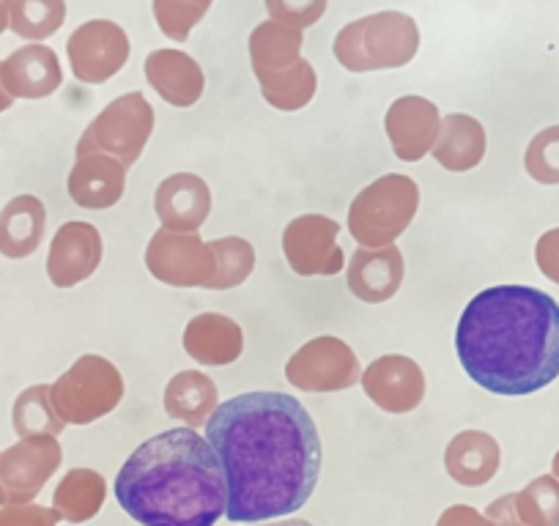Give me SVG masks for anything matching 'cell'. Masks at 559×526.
I'll use <instances>...</instances> for the list:
<instances>
[{
    "mask_svg": "<svg viewBox=\"0 0 559 526\" xmlns=\"http://www.w3.org/2000/svg\"><path fill=\"white\" fill-rule=\"evenodd\" d=\"M261 83V94L274 110L283 112H297L302 107H308L313 101L316 88H319V77H316V69L310 67V61H299L297 67H292L288 72L272 74V77L258 80Z\"/></svg>",
    "mask_w": 559,
    "mask_h": 526,
    "instance_id": "f546056e",
    "label": "cell"
},
{
    "mask_svg": "<svg viewBox=\"0 0 559 526\" xmlns=\"http://www.w3.org/2000/svg\"><path fill=\"white\" fill-rule=\"evenodd\" d=\"M105 497L107 486L105 477H102L99 471L72 469L63 475L56 493H52V510H56L61 521H69V524H85V521L99 515Z\"/></svg>",
    "mask_w": 559,
    "mask_h": 526,
    "instance_id": "4316f807",
    "label": "cell"
},
{
    "mask_svg": "<svg viewBox=\"0 0 559 526\" xmlns=\"http://www.w3.org/2000/svg\"><path fill=\"white\" fill-rule=\"evenodd\" d=\"M116 499L140 526H214L228 510V486L206 437L170 428L129 455Z\"/></svg>",
    "mask_w": 559,
    "mask_h": 526,
    "instance_id": "3957f363",
    "label": "cell"
},
{
    "mask_svg": "<svg viewBox=\"0 0 559 526\" xmlns=\"http://www.w3.org/2000/svg\"><path fill=\"white\" fill-rule=\"evenodd\" d=\"M212 0H154L159 31L174 41H187L198 23L206 17Z\"/></svg>",
    "mask_w": 559,
    "mask_h": 526,
    "instance_id": "d6a6232c",
    "label": "cell"
},
{
    "mask_svg": "<svg viewBox=\"0 0 559 526\" xmlns=\"http://www.w3.org/2000/svg\"><path fill=\"white\" fill-rule=\"evenodd\" d=\"M121 398V373L99 354H83L56 384H50V401L67 426H91L116 411Z\"/></svg>",
    "mask_w": 559,
    "mask_h": 526,
    "instance_id": "8992f818",
    "label": "cell"
},
{
    "mask_svg": "<svg viewBox=\"0 0 559 526\" xmlns=\"http://www.w3.org/2000/svg\"><path fill=\"white\" fill-rule=\"evenodd\" d=\"M419 28L403 12H379L359 17L335 36V58L346 72L401 69L417 56Z\"/></svg>",
    "mask_w": 559,
    "mask_h": 526,
    "instance_id": "277c9868",
    "label": "cell"
},
{
    "mask_svg": "<svg viewBox=\"0 0 559 526\" xmlns=\"http://www.w3.org/2000/svg\"><path fill=\"white\" fill-rule=\"evenodd\" d=\"M502 464V447L486 431H461L444 450V469L459 486L480 488L493 480Z\"/></svg>",
    "mask_w": 559,
    "mask_h": 526,
    "instance_id": "44dd1931",
    "label": "cell"
},
{
    "mask_svg": "<svg viewBox=\"0 0 559 526\" xmlns=\"http://www.w3.org/2000/svg\"><path fill=\"white\" fill-rule=\"evenodd\" d=\"M47 230V208L36 195H17L0 208V255L20 261L39 250Z\"/></svg>",
    "mask_w": 559,
    "mask_h": 526,
    "instance_id": "cb8c5ba5",
    "label": "cell"
},
{
    "mask_svg": "<svg viewBox=\"0 0 559 526\" xmlns=\"http://www.w3.org/2000/svg\"><path fill=\"white\" fill-rule=\"evenodd\" d=\"M362 390L386 415H408L426 398V373L403 354H386L362 370Z\"/></svg>",
    "mask_w": 559,
    "mask_h": 526,
    "instance_id": "4fadbf2b",
    "label": "cell"
},
{
    "mask_svg": "<svg viewBox=\"0 0 559 526\" xmlns=\"http://www.w3.org/2000/svg\"><path fill=\"white\" fill-rule=\"evenodd\" d=\"M7 504V491H3V482H0V507Z\"/></svg>",
    "mask_w": 559,
    "mask_h": 526,
    "instance_id": "ee69618b",
    "label": "cell"
},
{
    "mask_svg": "<svg viewBox=\"0 0 559 526\" xmlns=\"http://www.w3.org/2000/svg\"><path fill=\"white\" fill-rule=\"evenodd\" d=\"M302 31L280 25L274 20L258 25L250 34V61L255 77H272V74L288 72L292 67H297L302 61Z\"/></svg>",
    "mask_w": 559,
    "mask_h": 526,
    "instance_id": "484cf974",
    "label": "cell"
},
{
    "mask_svg": "<svg viewBox=\"0 0 559 526\" xmlns=\"http://www.w3.org/2000/svg\"><path fill=\"white\" fill-rule=\"evenodd\" d=\"M439 127H442L439 107L426 96H401L392 101L384 116L390 146L403 163H419L426 154H431Z\"/></svg>",
    "mask_w": 559,
    "mask_h": 526,
    "instance_id": "5bb4252c",
    "label": "cell"
},
{
    "mask_svg": "<svg viewBox=\"0 0 559 526\" xmlns=\"http://www.w3.org/2000/svg\"><path fill=\"white\" fill-rule=\"evenodd\" d=\"M63 461L61 442L56 437L20 439L0 453V482L7 504H31L50 482Z\"/></svg>",
    "mask_w": 559,
    "mask_h": 526,
    "instance_id": "7c38bea8",
    "label": "cell"
},
{
    "mask_svg": "<svg viewBox=\"0 0 559 526\" xmlns=\"http://www.w3.org/2000/svg\"><path fill=\"white\" fill-rule=\"evenodd\" d=\"M486 148L488 141L483 123L477 118L466 116V112H450V116L442 118L431 154L450 174H466V170H475L483 163Z\"/></svg>",
    "mask_w": 559,
    "mask_h": 526,
    "instance_id": "603a6c76",
    "label": "cell"
},
{
    "mask_svg": "<svg viewBox=\"0 0 559 526\" xmlns=\"http://www.w3.org/2000/svg\"><path fill=\"white\" fill-rule=\"evenodd\" d=\"M0 77L14 99H47L63 83L58 56L45 45H25L0 61Z\"/></svg>",
    "mask_w": 559,
    "mask_h": 526,
    "instance_id": "ac0fdd59",
    "label": "cell"
},
{
    "mask_svg": "<svg viewBox=\"0 0 559 526\" xmlns=\"http://www.w3.org/2000/svg\"><path fill=\"white\" fill-rule=\"evenodd\" d=\"M263 526H313V524L305 518H280V521H272V524H263Z\"/></svg>",
    "mask_w": 559,
    "mask_h": 526,
    "instance_id": "60d3db41",
    "label": "cell"
},
{
    "mask_svg": "<svg viewBox=\"0 0 559 526\" xmlns=\"http://www.w3.org/2000/svg\"><path fill=\"white\" fill-rule=\"evenodd\" d=\"M551 475L559 480V450H557V455H554V461H551Z\"/></svg>",
    "mask_w": 559,
    "mask_h": 526,
    "instance_id": "7bdbcfd3",
    "label": "cell"
},
{
    "mask_svg": "<svg viewBox=\"0 0 559 526\" xmlns=\"http://www.w3.org/2000/svg\"><path fill=\"white\" fill-rule=\"evenodd\" d=\"M524 168L537 184H559V123L532 138L524 154Z\"/></svg>",
    "mask_w": 559,
    "mask_h": 526,
    "instance_id": "836d02e7",
    "label": "cell"
},
{
    "mask_svg": "<svg viewBox=\"0 0 559 526\" xmlns=\"http://www.w3.org/2000/svg\"><path fill=\"white\" fill-rule=\"evenodd\" d=\"M12 101H14V96L9 94L7 85H3V77H0V112H7L9 107H12Z\"/></svg>",
    "mask_w": 559,
    "mask_h": 526,
    "instance_id": "ab89813d",
    "label": "cell"
},
{
    "mask_svg": "<svg viewBox=\"0 0 559 526\" xmlns=\"http://www.w3.org/2000/svg\"><path fill=\"white\" fill-rule=\"evenodd\" d=\"M206 442L225 471V518L234 524L286 518L319 486V428L292 395L245 392L225 401L209 417Z\"/></svg>",
    "mask_w": 559,
    "mask_h": 526,
    "instance_id": "6da1fadb",
    "label": "cell"
},
{
    "mask_svg": "<svg viewBox=\"0 0 559 526\" xmlns=\"http://www.w3.org/2000/svg\"><path fill=\"white\" fill-rule=\"evenodd\" d=\"M535 261L537 270L543 272V277H548V280L559 286V228L546 230V234L537 239Z\"/></svg>",
    "mask_w": 559,
    "mask_h": 526,
    "instance_id": "8d00e7d4",
    "label": "cell"
},
{
    "mask_svg": "<svg viewBox=\"0 0 559 526\" xmlns=\"http://www.w3.org/2000/svg\"><path fill=\"white\" fill-rule=\"evenodd\" d=\"M58 513L41 504H3L0 507V526H58Z\"/></svg>",
    "mask_w": 559,
    "mask_h": 526,
    "instance_id": "d590c367",
    "label": "cell"
},
{
    "mask_svg": "<svg viewBox=\"0 0 559 526\" xmlns=\"http://www.w3.org/2000/svg\"><path fill=\"white\" fill-rule=\"evenodd\" d=\"M9 28L25 41H45L67 20V0H3Z\"/></svg>",
    "mask_w": 559,
    "mask_h": 526,
    "instance_id": "f1b7e54d",
    "label": "cell"
},
{
    "mask_svg": "<svg viewBox=\"0 0 559 526\" xmlns=\"http://www.w3.org/2000/svg\"><path fill=\"white\" fill-rule=\"evenodd\" d=\"M185 351L209 368L234 364L245 351V335L234 319L223 313H201L187 324Z\"/></svg>",
    "mask_w": 559,
    "mask_h": 526,
    "instance_id": "7402d4cb",
    "label": "cell"
},
{
    "mask_svg": "<svg viewBox=\"0 0 559 526\" xmlns=\"http://www.w3.org/2000/svg\"><path fill=\"white\" fill-rule=\"evenodd\" d=\"M12 426L20 439L61 437L67 422L58 417L50 401V384H34L17 395L12 406Z\"/></svg>",
    "mask_w": 559,
    "mask_h": 526,
    "instance_id": "83f0119b",
    "label": "cell"
},
{
    "mask_svg": "<svg viewBox=\"0 0 559 526\" xmlns=\"http://www.w3.org/2000/svg\"><path fill=\"white\" fill-rule=\"evenodd\" d=\"M455 351L483 390L519 398L559 375V302L530 286H493L464 308Z\"/></svg>",
    "mask_w": 559,
    "mask_h": 526,
    "instance_id": "7a4b0ae2",
    "label": "cell"
},
{
    "mask_svg": "<svg viewBox=\"0 0 559 526\" xmlns=\"http://www.w3.org/2000/svg\"><path fill=\"white\" fill-rule=\"evenodd\" d=\"M288 384L302 392H341L362 381L357 354L341 337H313L286 364Z\"/></svg>",
    "mask_w": 559,
    "mask_h": 526,
    "instance_id": "9c48e42d",
    "label": "cell"
},
{
    "mask_svg": "<svg viewBox=\"0 0 559 526\" xmlns=\"http://www.w3.org/2000/svg\"><path fill=\"white\" fill-rule=\"evenodd\" d=\"M341 225L324 214H302L283 230V255L299 277H335L346 266L341 244Z\"/></svg>",
    "mask_w": 559,
    "mask_h": 526,
    "instance_id": "30bf717a",
    "label": "cell"
},
{
    "mask_svg": "<svg viewBox=\"0 0 559 526\" xmlns=\"http://www.w3.org/2000/svg\"><path fill=\"white\" fill-rule=\"evenodd\" d=\"M129 36L121 25L110 20L83 23L67 41V56L72 74L80 83L102 85L116 77L129 61Z\"/></svg>",
    "mask_w": 559,
    "mask_h": 526,
    "instance_id": "8fae6325",
    "label": "cell"
},
{
    "mask_svg": "<svg viewBox=\"0 0 559 526\" xmlns=\"http://www.w3.org/2000/svg\"><path fill=\"white\" fill-rule=\"evenodd\" d=\"M266 12L274 23L305 31L324 17L326 0H266Z\"/></svg>",
    "mask_w": 559,
    "mask_h": 526,
    "instance_id": "e575fe53",
    "label": "cell"
},
{
    "mask_svg": "<svg viewBox=\"0 0 559 526\" xmlns=\"http://www.w3.org/2000/svg\"><path fill=\"white\" fill-rule=\"evenodd\" d=\"M9 28V14H7V7H3V0H0V34Z\"/></svg>",
    "mask_w": 559,
    "mask_h": 526,
    "instance_id": "b9f144b4",
    "label": "cell"
},
{
    "mask_svg": "<svg viewBox=\"0 0 559 526\" xmlns=\"http://www.w3.org/2000/svg\"><path fill=\"white\" fill-rule=\"evenodd\" d=\"M146 80L168 105L192 107L203 96L206 77L192 56L181 50H154L143 63Z\"/></svg>",
    "mask_w": 559,
    "mask_h": 526,
    "instance_id": "ffe728a7",
    "label": "cell"
},
{
    "mask_svg": "<svg viewBox=\"0 0 559 526\" xmlns=\"http://www.w3.org/2000/svg\"><path fill=\"white\" fill-rule=\"evenodd\" d=\"M105 247L91 223H63L47 255V277L56 288H74L99 270Z\"/></svg>",
    "mask_w": 559,
    "mask_h": 526,
    "instance_id": "9a60e30c",
    "label": "cell"
},
{
    "mask_svg": "<svg viewBox=\"0 0 559 526\" xmlns=\"http://www.w3.org/2000/svg\"><path fill=\"white\" fill-rule=\"evenodd\" d=\"M419 208V187L412 176L386 174L365 187L348 206V234L365 250L390 247L406 234Z\"/></svg>",
    "mask_w": 559,
    "mask_h": 526,
    "instance_id": "5b68a950",
    "label": "cell"
},
{
    "mask_svg": "<svg viewBox=\"0 0 559 526\" xmlns=\"http://www.w3.org/2000/svg\"><path fill=\"white\" fill-rule=\"evenodd\" d=\"M146 270L174 288H209L217 272L212 241L198 234H174L159 228L146 247Z\"/></svg>",
    "mask_w": 559,
    "mask_h": 526,
    "instance_id": "ba28073f",
    "label": "cell"
},
{
    "mask_svg": "<svg viewBox=\"0 0 559 526\" xmlns=\"http://www.w3.org/2000/svg\"><path fill=\"white\" fill-rule=\"evenodd\" d=\"M493 526H524L521 521H504V524H493Z\"/></svg>",
    "mask_w": 559,
    "mask_h": 526,
    "instance_id": "f6af8a7d",
    "label": "cell"
},
{
    "mask_svg": "<svg viewBox=\"0 0 559 526\" xmlns=\"http://www.w3.org/2000/svg\"><path fill=\"white\" fill-rule=\"evenodd\" d=\"M437 526H493V524L486 518V515L477 513L475 507H469V504H453V507H448L442 515H439Z\"/></svg>",
    "mask_w": 559,
    "mask_h": 526,
    "instance_id": "74e56055",
    "label": "cell"
},
{
    "mask_svg": "<svg viewBox=\"0 0 559 526\" xmlns=\"http://www.w3.org/2000/svg\"><path fill=\"white\" fill-rule=\"evenodd\" d=\"M212 250L217 255V272L209 283L212 291H228V288L241 286L255 270V250L241 236H225V239L212 241Z\"/></svg>",
    "mask_w": 559,
    "mask_h": 526,
    "instance_id": "1f68e13d",
    "label": "cell"
},
{
    "mask_svg": "<svg viewBox=\"0 0 559 526\" xmlns=\"http://www.w3.org/2000/svg\"><path fill=\"white\" fill-rule=\"evenodd\" d=\"M403 255L395 244L381 247V250H365L359 247L352 255L346 270L348 291L368 304L390 302L403 283Z\"/></svg>",
    "mask_w": 559,
    "mask_h": 526,
    "instance_id": "d6986e66",
    "label": "cell"
},
{
    "mask_svg": "<svg viewBox=\"0 0 559 526\" xmlns=\"http://www.w3.org/2000/svg\"><path fill=\"white\" fill-rule=\"evenodd\" d=\"M515 515L524 526H559V480L535 477L515 493Z\"/></svg>",
    "mask_w": 559,
    "mask_h": 526,
    "instance_id": "4dcf8cb0",
    "label": "cell"
},
{
    "mask_svg": "<svg viewBox=\"0 0 559 526\" xmlns=\"http://www.w3.org/2000/svg\"><path fill=\"white\" fill-rule=\"evenodd\" d=\"M217 384L198 370H179L165 386V411L187 428H206L209 417L217 409Z\"/></svg>",
    "mask_w": 559,
    "mask_h": 526,
    "instance_id": "d4e9b609",
    "label": "cell"
},
{
    "mask_svg": "<svg viewBox=\"0 0 559 526\" xmlns=\"http://www.w3.org/2000/svg\"><path fill=\"white\" fill-rule=\"evenodd\" d=\"M486 515L491 524H504V521H519V515H515V493H508V497H499L493 499L491 504L486 507Z\"/></svg>",
    "mask_w": 559,
    "mask_h": 526,
    "instance_id": "f35d334b",
    "label": "cell"
},
{
    "mask_svg": "<svg viewBox=\"0 0 559 526\" xmlns=\"http://www.w3.org/2000/svg\"><path fill=\"white\" fill-rule=\"evenodd\" d=\"M127 168L110 154H78L74 168L67 179L69 198L80 208L105 212L123 198Z\"/></svg>",
    "mask_w": 559,
    "mask_h": 526,
    "instance_id": "e0dca14e",
    "label": "cell"
},
{
    "mask_svg": "<svg viewBox=\"0 0 559 526\" xmlns=\"http://www.w3.org/2000/svg\"><path fill=\"white\" fill-rule=\"evenodd\" d=\"M154 212L165 230L198 234L212 214V190L195 174H174L154 192Z\"/></svg>",
    "mask_w": 559,
    "mask_h": 526,
    "instance_id": "2e32d148",
    "label": "cell"
},
{
    "mask_svg": "<svg viewBox=\"0 0 559 526\" xmlns=\"http://www.w3.org/2000/svg\"><path fill=\"white\" fill-rule=\"evenodd\" d=\"M154 132V107L140 91L112 99L78 141V154H110L132 168Z\"/></svg>",
    "mask_w": 559,
    "mask_h": 526,
    "instance_id": "52a82bcc",
    "label": "cell"
}]
</instances>
